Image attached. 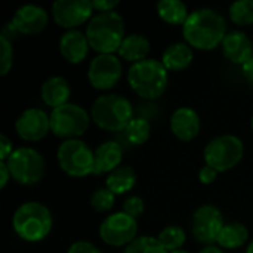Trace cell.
<instances>
[{"mask_svg": "<svg viewBox=\"0 0 253 253\" xmlns=\"http://www.w3.org/2000/svg\"><path fill=\"white\" fill-rule=\"evenodd\" d=\"M185 43L193 49L212 50L221 46L227 36V21L215 9L202 7L193 10L182 25Z\"/></svg>", "mask_w": 253, "mask_h": 253, "instance_id": "obj_1", "label": "cell"}, {"mask_svg": "<svg viewBox=\"0 0 253 253\" xmlns=\"http://www.w3.org/2000/svg\"><path fill=\"white\" fill-rule=\"evenodd\" d=\"M84 34L98 55H114L126 37L123 16L116 10L99 12L87 22Z\"/></svg>", "mask_w": 253, "mask_h": 253, "instance_id": "obj_2", "label": "cell"}, {"mask_svg": "<svg viewBox=\"0 0 253 253\" xmlns=\"http://www.w3.org/2000/svg\"><path fill=\"white\" fill-rule=\"evenodd\" d=\"M52 213L40 202H25L13 213L12 227L19 239L28 243L44 240L52 231Z\"/></svg>", "mask_w": 253, "mask_h": 253, "instance_id": "obj_3", "label": "cell"}, {"mask_svg": "<svg viewBox=\"0 0 253 253\" xmlns=\"http://www.w3.org/2000/svg\"><path fill=\"white\" fill-rule=\"evenodd\" d=\"M92 122L102 130L123 132L135 119L130 101L117 93L101 95L90 107Z\"/></svg>", "mask_w": 253, "mask_h": 253, "instance_id": "obj_4", "label": "cell"}, {"mask_svg": "<svg viewBox=\"0 0 253 253\" xmlns=\"http://www.w3.org/2000/svg\"><path fill=\"white\" fill-rule=\"evenodd\" d=\"M168 70L157 59H144L132 64L127 71V83L130 89L144 99L160 98L168 87Z\"/></svg>", "mask_w": 253, "mask_h": 253, "instance_id": "obj_5", "label": "cell"}, {"mask_svg": "<svg viewBox=\"0 0 253 253\" xmlns=\"http://www.w3.org/2000/svg\"><path fill=\"white\" fill-rule=\"evenodd\" d=\"M59 168L71 178H84L93 175L95 151L82 139L62 141L56 151Z\"/></svg>", "mask_w": 253, "mask_h": 253, "instance_id": "obj_6", "label": "cell"}, {"mask_svg": "<svg viewBox=\"0 0 253 253\" xmlns=\"http://www.w3.org/2000/svg\"><path fill=\"white\" fill-rule=\"evenodd\" d=\"M50 117V132L64 141L79 139L90 125V114L80 105L68 102L61 105L49 114Z\"/></svg>", "mask_w": 253, "mask_h": 253, "instance_id": "obj_7", "label": "cell"}, {"mask_svg": "<svg viewBox=\"0 0 253 253\" xmlns=\"http://www.w3.org/2000/svg\"><path fill=\"white\" fill-rule=\"evenodd\" d=\"M10 176L19 185H34L42 181L46 172V163L43 156L30 147H19L13 150L6 160Z\"/></svg>", "mask_w": 253, "mask_h": 253, "instance_id": "obj_8", "label": "cell"}, {"mask_svg": "<svg viewBox=\"0 0 253 253\" xmlns=\"http://www.w3.org/2000/svg\"><path fill=\"white\" fill-rule=\"evenodd\" d=\"M245 154V145L234 135H221L213 138L205 147V162L218 173L236 168Z\"/></svg>", "mask_w": 253, "mask_h": 253, "instance_id": "obj_9", "label": "cell"}, {"mask_svg": "<svg viewBox=\"0 0 253 253\" xmlns=\"http://www.w3.org/2000/svg\"><path fill=\"white\" fill-rule=\"evenodd\" d=\"M138 234V222L135 218L127 213L116 212L108 215L99 225V237L101 240L113 248L129 246Z\"/></svg>", "mask_w": 253, "mask_h": 253, "instance_id": "obj_10", "label": "cell"}, {"mask_svg": "<svg viewBox=\"0 0 253 253\" xmlns=\"http://www.w3.org/2000/svg\"><path fill=\"white\" fill-rule=\"evenodd\" d=\"M224 225L225 224L221 211L216 206L203 205L193 215L191 234L199 243L212 246L218 242L219 233Z\"/></svg>", "mask_w": 253, "mask_h": 253, "instance_id": "obj_11", "label": "cell"}, {"mask_svg": "<svg viewBox=\"0 0 253 253\" xmlns=\"http://www.w3.org/2000/svg\"><path fill=\"white\" fill-rule=\"evenodd\" d=\"M52 16L59 27L70 31L93 18V6L89 0H56L52 4Z\"/></svg>", "mask_w": 253, "mask_h": 253, "instance_id": "obj_12", "label": "cell"}, {"mask_svg": "<svg viewBox=\"0 0 253 253\" xmlns=\"http://www.w3.org/2000/svg\"><path fill=\"white\" fill-rule=\"evenodd\" d=\"M122 62L116 55H96L87 70V80L96 90L114 87L122 77Z\"/></svg>", "mask_w": 253, "mask_h": 253, "instance_id": "obj_13", "label": "cell"}, {"mask_svg": "<svg viewBox=\"0 0 253 253\" xmlns=\"http://www.w3.org/2000/svg\"><path fill=\"white\" fill-rule=\"evenodd\" d=\"M15 130L24 141H42L50 132V117L40 108H28L16 119Z\"/></svg>", "mask_w": 253, "mask_h": 253, "instance_id": "obj_14", "label": "cell"}, {"mask_svg": "<svg viewBox=\"0 0 253 253\" xmlns=\"http://www.w3.org/2000/svg\"><path fill=\"white\" fill-rule=\"evenodd\" d=\"M47 22L49 16L43 7L37 4H24L15 12L9 25L15 34L33 36L42 33L47 27Z\"/></svg>", "mask_w": 253, "mask_h": 253, "instance_id": "obj_15", "label": "cell"}, {"mask_svg": "<svg viewBox=\"0 0 253 253\" xmlns=\"http://www.w3.org/2000/svg\"><path fill=\"white\" fill-rule=\"evenodd\" d=\"M200 127V116L196 110L190 107H181L175 110L170 117V130L179 141H193L199 135Z\"/></svg>", "mask_w": 253, "mask_h": 253, "instance_id": "obj_16", "label": "cell"}, {"mask_svg": "<svg viewBox=\"0 0 253 253\" xmlns=\"http://www.w3.org/2000/svg\"><path fill=\"white\" fill-rule=\"evenodd\" d=\"M224 56L233 64L243 65L253 56V43L245 31H230L221 43Z\"/></svg>", "mask_w": 253, "mask_h": 253, "instance_id": "obj_17", "label": "cell"}, {"mask_svg": "<svg viewBox=\"0 0 253 253\" xmlns=\"http://www.w3.org/2000/svg\"><path fill=\"white\" fill-rule=\"evenodd\" d=\"M90 49L89 40L84 33L79 30L65 31L59 40V52L62 58L70 64H80L87 56Z\"/></svg>", "mask_w": 253, "mask_h": 253, "instance_id": "obj_18", "label": "cell"}, {"mask_svg": "<svg viewBox=\"0 0 253 253\" xmlns=\"http://www.w3.org/2000/svg\"><path fill=\"white\" fill-rule=\"evenodd\" d=\"M123 160V148L116 141H105L95 150V170L93 175L111 173Z\"/></svg>", "mask_w": 253, "mask_h": 253, "instance_id": "obj_19", "label": "cell"}, {"mask_svg": "<svg viewBox=\"0 0 253 253\" xmlns=\"http://www.w3.org/2000/svg\"><path fill=\"white\" fill-rule=\"evenodd\" d=\"M40 95L43 102L50 107L52 110L68 104L70 95H71V87L68 82L61 77V76H52L47 80L43 82Z\"/></svg>", "mask_w": 253, "mask_h": 253, "instance_id": "obj_20", "label": "cell"}, {"mask_svg": "<svg viewBox=\"0 0 253 253\" xmlns=\"http://www.w3.org/2000/svg\"><path fill=\"white\" fill-rule=\"evenodd\" d=\"M193 47L185 42H176L168 46L162 55V64L168 71H184L193 62Z\"/></svg>", "mask_w": 253, "mask_h": 253, "instance_id": "obj_21", "label": "cell"}, {"mask_svg": "<svg viewBox=\"0 0 253 253\" xmlns=\"http://www.w3.org/2000/svg\"><path fill=\"white\" fill-rule=\"evenodd\" d=\"M150 53V40L142 34H129L120 44L119 56L127 62L136 64L144 59H148Z\"/></svg>", "mask_w": 253, "mask_h": 253, "instance_id": "obj_22", "label": "cell"}, {"mask_svg": "<svg viewBox=\"0 0 253 253\" xmlns=\"http://www.w3.org/2000/svg\"><path fill=\"white\" fill-rule=\"evenodd\" d=\"M249 240V230L242 222H228L222 227L216 245L221 249H239Z\"/></svg>", "mask_w": 253, "mask_h": 253, "instance_id": "obj_23", "label": "cell"}, {"mask_svg": "<svg viewBox=\"0 0 253 253\" xmlns=\"http://www.w3.org/2000/svg\"><path fill=\"white\" fill-rule=\"evenodd\" d=\"M136 184V173L130 166H120L111 173H108L105 179V187L114 193L116 196H122L129 193Z\"/></svg>", "mask_w": 253, "mask_h": 253, "instance_id": "obj_24", "label": "cell"}, {"mask_svg": "<svg viewBox=\"0 0 253 253\" xmlns=\"http://www.w3.org/2000/svg\"><path fill=\"white\" fill-rule=\"evenodd\" d=\"M157 13L169 25H184L190 16L185 3L181 0H160L157 3Z\"/></svg>", "mask_w": 253, "mask_h": 253, "instance_id": "obj_25", "label": "cell"}, {"mask_svg": "<svg viewBox=\"0 0 253 253\" xmlns=\"http://www.w3.org/2000/svg\"><path fill=\"white\" fill-rule=\"evenodd\" d=\"M150 135H151V125L144 117H135L123 130L125 139L135 147L145 144L150 139Z\"/></svg>", "mask_w": 253, "mask_h": 253, "instance_id": "obj_26", "label": "cell"}, {"mask_svg": "<svg viewBox=\"0 0 253 253\" xmlns=\"http://www.w3.org/2000/svg\"><path fill=\"white\" fill-rule=\"evenodd\" d=\"M157 240L160 242V245L165 248L166 252L172 253L181 251V248L184 246V243L187 240V234H185L184 228H181L178 225H169L160 231Z\"/></svg>", "mask_w": 253, "mask_h": 253, "instance_id": "obj_27", "label": "cell"}, {"mask_svg": "<svg viewBox=\"0 0 253 253\" xmlns=\"http://www.w3.org/2000/svg\"><path fill=\"white\" fill-rule=\"evenodd\" d=\"M230 19L240 27L253 24V0H240L234 1L228 9Z\"/></svg>", "mask_w": 253, "mask_h": 253, "instance_id": "obj_28", "label": "cell"}, {"mask_svg": "<svg viewBox=\"0 0 253 253\" xmlns=\"http://www.w3.org/2000/svg\"><path fill=\"white\" fill-rule=\"evenodd\" d=\"M125 253H168L160 242L151 236H142L135 239L126 249Z\"/></svg>", "mask_w": 253, "mask_h": 253, "instance_id": "obj_29", "label": "cell"}, {"mask_svg": "<svg viewBox=\"0 0 253 253\" xmlns=\"http://www.w3.org/2000/svg\"><path fill=\"white\" fill-rule=\"evenodd\" d=\"M116 202V194L111 193L107 187L104 188H98L92 197H90V206L96 211V212H108L113 209Z\"/></svg>", "mask_w": 253, "mask_h": 253, "instance_id": "obj_30", "label": "cell"}, {"mask_svg": "<svg viewBox=\"0 0 253 253\" xmlns=\"http://www.w3.org/2000/svg\"><path fill=\"white\" fill-rule=\"evenodd\" d=\"M13 65V47L12 40L0 34V74L6 76Z\"/></svg>", "mask_w": 253, "mask_h": 253, "instance_id": "obj_31", "label": "cell"}, {"mask_svg": "<svg viewBox=\"0 0 253 253\" xmlns=\"http://www.w3.org/2000/svg\"><path fill=\"white\" fill-rule=\"evenodd\" d=\"M145 211V203L139 196H130L123 203V212L132 218H139Z\"/></svg>", "mask_w": 253, "mask_h": 253, "instance_id": "obj_32", "label": "cell"}, {"mask_svg": "<svg viewBox=\"0 0 253 253\" xmlns=\"http://www.w3.org/2000/svg\"><path fill=\"white\" fill-rule=\"evenodd\" d=\"M67 253H102L95 245L89 243V242H76L73 243Z\"/></svg>", "mask_w": 253, "mask_h": 253, "instance_id": "obj_33", "label": "cell"}, {"mask_svg": "<svg viewBox=\"0 0 253 253\" xmlns=\"http://www.w3.org/2000/svg\"><path fill=\"white\" fill-rule=\"evenodd\" d=\"M218 178V172L215 169H212L211 166H203L200 170H199V181L205 185H209V184H213Z\"/></svg>", "mask_w": 253, "mask_h": 253, "instance_id": "obj_34", "label": "cell"}, {"mask_svg": "<svg viewBox=\"0 0 253 253\" xmlns=\"http://www.w3.org/2000/svg\"><path fill=\"white\" fill-rule=\"evenodd\" d=\"M120 4L119 0H93L92 1V6L95 10L99 12H113L117 6Z\"/></svg>", "mask_w": 253, "mask_h": 253, "instance_id": "obj_35", "label": "cell"}, {"mask_svg": "<svg viewBox=\"0 0 253 253\" xmlns=\"http://www.w3.org/2000/svg\"><path fill=\"white\" fill-rule=\"evenodd\" d=\"M12 153H13V147H12L10 139L6 135H1L0 136V162H6Z\"/></svg>", "mask_w": 253, "mask_h": 253, "instance_id": "obj_36", "label": "cell"}, {"mask_svg": "<svg viewBox=\"0 0 253 253\" xmlns=\"http://www.w3.org/2000/svg\"><path fill=\"white\" fill-rule=\"evenodd\" d=\"M9 179H12V176L7 169V165H6V162H0V188L1 190L7 185Z\"/></svg>", "mask_w": 253, "mask_h": 253, "instance_id": "obj_37", "label": "cell"}, {"mask_svg": "<svg viewBox=\"0 0 253 253\" xmlns=\"http://www.w3.org/2000/svg\"><path fill=\"white\" fill-rule=\"evenodd\" d=\"M242 68H243V74H245V77L248 79V80H251L253 82V56L246 62V64H243L242 65Z\"/></svg>", "mask_w": 253, "mask_h": 253, "instance_id": "obj_38", "label": "cell"}, {"mask_svg": "<svg viewBox=\"0 0 253 253\" xmlns=\"http://www.w3.org/2000/svg\"><path fill=\"white\" fill-rule=\"evenodd\" d=\"M200 253H224V251L219 248V246H215V245H212V246H206L205 249H202Z\"/></svg>", "mask_w": 253, "mask_h": 253, "instance_id": "obj_39", "label": "cell"}, {"mask_svg": "<svg viewBox=\"0 0 253 253\" xmlns=\"http://www.w3.org/2000/svg\"><path fill=\"white\" fill-rule=\"evenodd\" d=\"M246 253H253V240L249 242V245L246 246Z\"/></svg>", "mask_w": 253, "mask_h": 253, "instance_id": "obj_40", "label": "cell"}, {"mask_svg": "<svg viewBox=\"0 0 253 253\" xmlns=\"http://www.w3.org/2000/svg\"><path fill=\"white\" fill-rule=\"evenodd\" d=\"M172 253H188V252H185V251H182V249H181V251H176V252H172Z\"/></svg>", "mask_w": 253, "mask_h": 253, "instance_id": "obj_41", "label": "cell"}, {"mask_svg": "<svg viewBox=\"0 0 253 253\" xmlns=\"http://www.w3.org/2000/svg\"><path fill=\"white\" fill-rule=\"evenodd\" d=\"M251 125H252V130H253V116H252V122H251Z\"/></svg>", "mask_w": 253, "mask_h": 253, "instance_id": "obj_42", "label": "cell"}]
</instances>
